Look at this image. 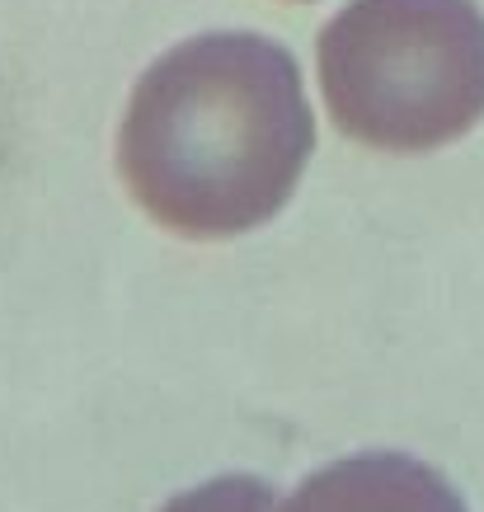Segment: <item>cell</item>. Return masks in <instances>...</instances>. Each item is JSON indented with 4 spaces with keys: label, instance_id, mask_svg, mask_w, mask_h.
Listing matches in <instances>:
<instances>
[{
    "label": "cell",
    "instance_id": "obj_1",
    "mask_svg": "<svg viewBox=\"0 0 484 512\" xmlns=\"http://www.w3.org/2000/svg\"><path fill=\"white\" fill-rule=\"evenodd\" d=\"M311 151L297 57L264 33H198L137 80L118 174L165 231L226 240L278 217Z\"/></svg>",
    "mask_w": 484,
    "mask_h": 512
},
{
    "label": "cell",
    "instance_id": "obj_2",
    "mask_svg": "<svg viewBox=\"0 0 484 512\" xmlns=\"http://www.w3.org/2000/svg\"><path fill=\"white\" fill-rule=\"evenodd\" d=\"M320 90L344 137L438 151L484 118V10L475 0H348L320 29Z\"/></svg>",
    "mask_w": 484,
    "mask_h": 512
},
{
    "label": "cell",
    "instance_id": "obj_3",
    "mask_svg": "<svg viewBox=\"0 0 484 512\" xmlns=\"http://www.w3.org/2000/svg\"><path fill=\"white\" fill-rule=\"evenodd\" d=\"M273 512H470L452 480L400 451H358L315 470Z\"/></svg>",
    "mask_w": 484,
    "mask_h": 512
},
{
    "label": "cell",
    "instance_id": "obj_4",
    "mask_svg": "<svg viewBox=\"0 0 484 512\" xmlns=\"http://www.w3.org/2000/svg\"><path fill=\"white\" fill-rule=\"evenodd\" d=\"M278 508V494L273 484L254 480V475H221V480H207L188 494H174L160 512H273Z\"/></svg>",
    "mask_w": 484,
    "mask_h": 512
}]
</instances>
